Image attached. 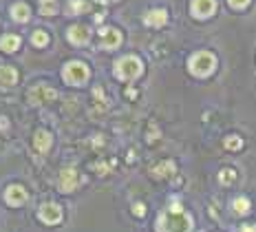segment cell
I'll return each instance as SVG.
<instances>
[{"mask_svg":"<svg viewBox=\"0 0 256 232\" xmlns=\"http://www.w3.org/2000/svg\"><path fill=\"white\" fill-rule=\"evenodd\" d=\"M159 232H192V217L181 206H170L157 219Z\"/></svg>","mask_w":256,"mask_h":232,"instance_id":"6da1fadb","label":"cell"},{"mask_svg":"<svg viewBox=\"0 0 256 232\" xmlns=\"http://www.w3.org/2000/svg\"><path fill=\"white\" fill-rule=\"evenodd\" d=\"M188 69H190V73L197 77H208L210 73L217 69V58H214V54H210V51H197V54L190 55Z\"/></svg>","mask_w":256,"mask_h":232,"instance_id":"7a4b0ae2","label":"cell"},{"mask_svg":"<svg viewBox=\"0 0 256 232\" xmlns=\"http://www.w3.org/2000/svg\"><path fill=\"white\" fill-rule=\"evenodd\" d=\"M144 71V64L137 55H124L115 62V75L124 82H130V80H137Z\"/></svg>","mask_w":256,"mask_h":232,"instance_id":"3957f363","label":"cell"},{"mask_svg":"<svg viewBox=\"0 0 256 232\" xmlns=\"http://www.w3.org/2000/svg\"><path fill=\"white\" fill-rule=\"evenodd\" d=\"M89 75H91L89 67H86L84 62H80V60H71V62H67L64 69H62V80L67 84H71V87H82V84H86Z\"/></svg>","mask_w":256,"mask_h":232,"instance_id":"277c9868","label":"cell"},{"mask_svg":"<svg viewBox=\"0 0 256 232\" xmlns=\"http://www.w3.org/2000/svg\"><path fill=\"white\" fill-rule=\"evenodd\" d=\"M27 97L31 104H49V102L57 100V93H55V89H51L49 84H36V87L29 91Z\"/></svg>","mask_w":256,"mask_h":232,"instance_id":"5b68a950","label":"cell"},{"mask_svg":"<svg viewBox=\"0 0 256 232\" xmlns=\"http://www.w3.org/2000/svg\"><path fill=\"white\" fill-rule=\"evenodd\" d=\"M38 219L42 223H47V226L60 223L62 221V208L57 206V203H44V206H40V210H38Z\"/></svg>","mask_w":256,"mask_h":232,"instance_id":"8992f818","label":"cell"},{"mask_svg":"<svg viewBox=\"0 0 256 232\" xmlns=\"http://www.w3.org/2000/svg\"><path fill=\"white\" fill-rule=\"evenodd\" d=\"M119 44H122V34H119V29H115V27H104V29H100V47L102 49L110 51V49H117Z\"/></svg>","mask_w":256,"mask_h":232,"instance_id":"52a82bcc","label":"cell"},{"mask_svg":"<svg viewBox=\"0 0 256 232\" xmlns=\"http://www.w3.org/2000/svg\"><path fill=\"white\" fill-rule=\"evenodd\" d=\"M190 11L195 18H210L217 11V0H192L190 2Z\"/></svg>","mask_w":256,"mask_h":232,"instance_id":"ba28073f","label":"cell"},{"mask_svg":"<svg viewBox=\"0 0 256 232\" xmlns=\"http://www.w3.org/2000/svg\"><path fill=\"white\" fill-rule=\"evenodd\" d=\"M67 38H69V42H71V44L82 47V44L89 42L91 31L86 29L84 24H73V27H69V29H67Z\"/></svg>","mask_w":256,"mask_h":232,"instance_id":"9c48e42d","label":"cell"},{"mask_svg":"<svg viewBox=\"0 0 256 232\" xmlns=\"http://www.w3.org/2000/svg\"><path fill=\"white\" fill-rule=\"evenodd\" d=\"M5 201L9 203V206H22V203L27 201V190H24L22 186H18V184L7 186V190H5Z\"/></svg>","mask_w":256,"mask_h":232,"instance_id":"30bf717a","label":"cell"},{"mask_svg":"<svg viewBox=\"0 0 256 232\" xmlns=\"http://www.w3.org/2000/svg\"><path fill=\"white\" fill-rule=\"evenodd\" d=\"M57 186H60L62 193H71V190H75V186H77V173L73 168H64L60 173Z\"/></svg>","mask_w":256,"mask_h":232,"instance_id":"8fae6325","label":"cell"},{"mask_svg":"<svg viewBox=\"0 0 256 232\" xmlns=\"http://www.w3.org/2000/svg\"><path fill=\"white\" fill-rule=\"evenodd\" d=\"M168 22V11L166 9H150L144 16V24L148 27H164Z\"/></svg>","mask_w":256,"mask_h":232,"instance_id":"7c38bea8","label":"cell"},{"mask_svg":"<svg viewBox=\"0 0 256 232\" xmlns=\"http://www.w3.org/2000/svg\"><path fill=\"white\" fill-rule=\"evenodd\" d=\"M18 82V71H16L14 67H9V64H2L0 67V87H14V84Z\"/></svg>","mask_w":256,"mask_h":232,"instance_id":"4fadbf2b","label":"cell"},{"mask_svg":"<svg viewBox=\"0 0 256 232\" xmlns=\"http://www.w3.org/2000/svg\"><path fill=\"white\" fill-rule=\"evenodd\" d=\"M9 11H11V20H16V22H27L31 18V9H29L27 2H14Z\"/></svg>","mask_w":256,"mask_h":232,"instance_id":"5bb4252c","label":"cell"},{"mask_svg":"<svg viewBox=\"0 0 256 232\" xmlns=\"http://www.w3.org/2000/svg\"><path fill=\"white\" fill-rule=\"evenodd\" d=\"M20 44H22V40H20V36L16 34H7L0 38V49L5 51V54H14L16 49H20Z\"/></svg>","mask_w":256,"mask_h":232,"instance_id":"9a60e30c","label":"cell"},{"mask_svg":"<svg viewBox=\"0 0 256 232\" xmlns=\"http://www.w3.org/2000/svg\"><path fill=\"white\" fill-rule=\"evenodd\" d=\"M34 146L38 153H47V150L51 148V135H49L47 131H38L34 137Z\"/></svg>","mask_w":256,"mask_h":232,"instance_id":"2e32d148","label":"cell"},{"mask_svg":"<svg viewBox=\"0 0 256 232\" xmlns=\"http://www.w3.org/2000/svg\"><path fill=\"white\" fill-rule=\"evenodd\" d=\"M89 2L86 0H69V5H67V11L71 16H77V14H84V11H89Z\"/></svg>","mask_w":256,"mask_h":232,"instance_id":"e0dca14e","label":"cell"},{"mask_svg":"<svg viewBox=\"0 0 256 232\" xmlns=\"http://www.w3.org/2000/svg\"><path fill=\"white\" fill-rule=\"evenodd\" d=\"M31 44L38 49H44L49 44V34L44 29H36L34 34H31Z\"/></svg>","mask_w":256,"mask_h":232,"instance_id":"ac0fdd59","label":"cell"},{"mask_svg":"<svg viewBox=\"0 0 256 232\" xmlns=\"http://www.w3.org/2000/svg\"><path fill=\"white\" fill-rule=\"evenodd\" d=\"M232 213L234 214H247L250 213V199L247 197H237L232 201Z\"/></svg>","mask_w":256,"mask_h":232,"instance_id":"d6986e66","label":"cell"},{"mask_svg":"<svg viewBox=\"0 0 256 232\" xmlns=\"http://www.w3.org/2000/svg\"><path fill=\"white\" fill-rule=\"evenodd\" d=\"M219 181H221L223 186L234 184V181H237V170H232V168H223L221 173H219Z\"/></svg>","mask_w":256,"mask_h":232,"instance_id":"ffe728a7","label":"cell"},{"mask_svg":"<svg viewBox=\"0 0 256 232\" xmlns=\"http://www.w3.org/2000/svg\"><path fill=\"white\" fill-rule=\"evenodd\" d=\"M55 11H57L55 0H42V2H40V14L42 16H53Z\"/></svg>","mask_w":256,"mask_h":232,"instance_id":"44dd1931","label":"cell"},{"mask_svg":"<svg viewBox=\"0 0 256 232\" xmlns=\"http://www.w3.org/2000/svg\"><path fill=\"white\" fill-rule=\"evenodd\" d=\"M175 173V164L172 161H164L162 166H157L155 168V175H159V177H166V175Z\"/></svg>","mask_w":256,"mask_h":232,"instance_id":"7402d4cb","label":"cell"},{"mask_svg":"<svg viewBox=\"0 0 256 232\" xmlns=\"http://www.w3.org/2000/svg\"><path fill=\"white\" fill-rule=\"evenodd\" d=\"M225 148H230V150H238V148H243V140H241V137H237V135L225 137Z\"/></svg>","mask_w":256,"mask_h":232,"instance_id":"603a6c76","label":"cell"},{"mask_svg":"<svg viewBox=\"0 0 256 232\" xmlns=\"http://www.w3.org/2000/svg\"><path fill=\"white\" fill-rule=\"evenodd\" d=\"M250 2L252 0H228V5L232 7V9H245Z\"/></svg>","mask_w":256,"mask_h":232,"instance_id":"cb8c5ba5","label":"cell"},{"mask_svg":"<svg viewBox=\"0 0 256 232\" xmlns=\"http://www.w3.org/2000/svg\"><path fill=\"white\" fill-rule=\"evenodd\" d=\"M133 213L137 214V217H144V214H146V206H144V203H135V206H133Z\"/></svg>","mask_w":256,"mask_h":232,"instance_id":"d4e9b609","label":"cell"},{"mask_svg":"<svg viewBox=\"0 0 256 232\" xmlns=\"http://www.w3.org/2000/svg\"><path fill=\"white\" fill-rule=\"evenodd\" d=\"M238 232H256V226L254 223H243V226L238 228Z\"/></svg>","mask_w":256,"mask_h":232,"instance_id":"484cf974","label":"cell"},{"mask_svg":"<svg viewBox=\"0 0 256 232\" xmlns=\"http://www.w3.org/2000/svg\"><path fill=\"white\" fill-rule=\"evenodd\" d=\"M102 2H110V0H102Z\"/></svg>","mask_w":256,"mask_h":232,"instance_id":"4316f807","label":"cell"}]
</instances>
